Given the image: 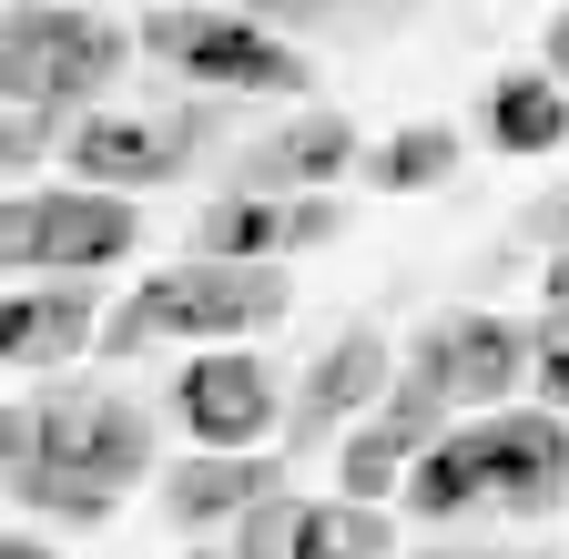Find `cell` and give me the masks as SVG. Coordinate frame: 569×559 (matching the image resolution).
Segmentation results:
<instances>
[{
    "label": "cell",
    "mask_w": 569,
    "mask_h": 559,
    "mask_svg": "<svg viewBox=\"0 0 569 559\" xmlns=\"http://www.w3.org/2000/svg\"><path fill=\"white\" fill-rule=\"evenodd\" d=\"M377 428H387V438H397V448L417 458V448H438V438H448V397L427 387L417 367H397V387L377 397Z\"/></svg>",
    "instance_id": "20"
},
{
    "label": "cell",
    "mask_w": 569,
    "mask_h": 559,
    "mask_svg": "<svg viewBox=\"0 0 569 559\" xmlns=\"http://www.w3.org/2000/svg\"><path fill=\"white\" fill-rule=\"evenodd\" d=\"M529 377H539V397L569 417V346H539V357H529Z\"/></svg>",
    "instance_id": "25"
},
{
    "label": "cell",
    "mask_w": 569,
    "mask_h": 559,
    "mask_svg": "<svg viewBox=\"0 0 569 559\" xmlns=\"http://www.w3.org/2000/svg\"><path fill=\"white\" fill-rule=\"evenodd\" d=\"M539 51H549L539 72H549V82H569V11H549V41H539Z\"/></svg>",
    "instance_id": "27"
},
{
    "label": "cell",
    "mask_w": 569,
    "mask_h": 559,
    "mask_svg": "<svg viewBox=\"0 0 569 559\" xmlns=\"http://www.w3.org/2000/svg\"><path fill=\"white\" fill-rule=\"evenodd\" d=\"M346 234V203L316 183V193H284V254H316V244H336Z\"/></svg>",
    "instance_id": "23"
},
{
    "label": "cell",
    "mask_w": 569,
    "mask_h": 559,
    "mask_svg": "<svg viewBox=\"0 0 569 559\" xmlns=\"http://www.w3.org/2000/svg\"><path fill=\"white\" fill-rule=\"evenodd\" d=\"M173 417L193 428V448H264L274 438V377L244 346H203L173 377Z\"/></svg>",
    "instance_id": "9"
},
{
    "label": "cell",
    "mask_w": 569,
    "mask_h": 559,
    "mask_svg": "<svg viewBox=\"0 0 569 559\" xmlns=\"http://www.w3.org/2000/svg\"><path fill=\"white\" fill-rule=\"evenodd\" d=\"M71 132V112H41V102H0V173H31L51 143Z\"/></svg>",
    "instance_id": "22"
},
{
    "label": "cell",
    "mask_w": 569,
    "mask_h": 559,
    "mask_svg": "<svg viewBox=\"0 0 569 559\" xmlns=\"http://www.w3.org/2000/svg\"><path fill=\"white\" fill-rule=\"evenodd\" d=\"M458 153H468V143H458L448 122H407V132H387L356 173H367L377 193H438V183L458 173Z\"/></svg>",
    "instance_id": "16"
},
{
    "label": "cell",
    "mask_w": 569,
    "mask_h": 559,
    "mask_svg": "<svg viewBox=\"0 0 569 559\" xmlns=\"http://www.w3.org/2000/svg\"><path fill=\"white\" fill-rule=\"evenodd\" d=\"M284 316V264L274 254H193V264H163L112 306L102 346L112 357H142L163 336H254Z\"/></svg>",
    "instance_id": "2"
},
{
    "label": "cell",
    "mask_w": 569,
    "mask_h": 559,
    "mask_svg": "<svg viewBox=\"0 0 569 559\" xmlns=\"http://www.w3.org/2000/svg\"><path fill=\"white\" fill-rule=\"evenodd\" d=\"M478 122H488L498 153H559L569 143V82H549V72H498Z\"/></svg>",
    "instance_id": "14"
},
{
    "label": "cell",
    "mask_w": 569,
    "mask_h": 559,
    "mask_svg": "<svg viewBox=\"0 0 569 559\" xmlns=\"http://www.w3.org/2000/svg\"><path fill=\"white\" fill-rule=\"evenodd\" d=\"M183 559H244V549H183Z\"/></svg>",
    "instance_id": "29"
},
{
    "label": "cell",
    "mask_w": 569,
    "mask_h": 559,
    "mask_svg": "<svg viewBox=\"0 0 569 559\" xmlns=\"http://www.w3.org/2000/svg\"><path fill=\"white\" fill-rule=\"evenodd\" d=\"M0 559H61L51 539H31V529H0Z\"/></svg>",
    "instance_id": "28"
},
{
    "label": "cell",
    "mask_w": 569,
    "mask_h": 559,
    "mask_svg": "<svg viewBox=\"0 0 569 559\" xmlns=\"http://www.w3.org/2000/svg\"><path fill=\"white\" fill-rule=\"evenodd\" d=\"M142 244V214L112 183H41L0 193V274H102Z\"/></svg>",
    "instance_id": "4"
},
{
    "label": "cell",
    "mask_w": 569,
    "mask_h": 559,
    "mask_svg": "<svg viewBox=\"0 0 569 559\" xmlns=\"http://www.w3.org/2000/svg\"><path fill=\"white\" fill-rule=\"evenodd\" d=\"M254 11L274 31H326V21H356V11H377V0H254Z\"/></svg>",
    "instance_id": "24"
},
{
    "label": "cell",
    "mask_w": 569,
    "mask_h": 559,
    "mask_svg": "<svg viewBox=\"0 0 569 559\" xmlns=\"http://www.w3.org/2000/svg\"><path fill=\"white\" fill-rule=\"evenodd\" d=\"M387 387H397V346L367 336V326H346L326 357H316V377L296 387V448H326L346 417H377Z\"/></svg>",
    "instance_id": "12"
},
{
    "label": "cell",
    "mask_w": 569,
    "mask_h": 559,
    "mask_svg": "<svg viewBox=\"0 0 569 559\" xmlns=\"http://www.w3.org/2000/svg\"><path fill=\"white\" fill-rule=\"evenodd\" d=\"M142 51L173 61L193 92H306V51L244 11H142Z\"/></svg>",
    "instance_id": "5"
},
{
    "label": "cell",
    "mask_w": 569,
    "mask_h": 559,
    "mask_svg": "<svg viewBox=\"0 0 569 559\" xmlns=\"http://www.w3.org/2000/svg\"><path fill=\"white\" fill-rule=\"evenodd\" d=\"M397 499H407L427 529H448V519L488 509V478H478V448H468V428H448L438 448H417V458H407V488H397Z\"/></svg>",
    "instance_id": "15"
},
{
    "label": "cell",
    "mask_w": 569,
    "mask_h": 559,
    "mask_svg": "<svg viewBox=\"0 0 569 559\" xmlns=\"http://www.w3.org/2000/svg\"><path fill=\"white\" fill-rule=\"evenodd\" d=\"M274 478H284V468H274L264 448H193V458H173V468L153 478V509H163L183 539H203V529L244 519Z\"/></svg>",
    "instance_id": "11"
},
{
    "label": "cell",
    "mask_w": 569,
    "mask_h": 559,
    "mask_svg": "<svg viewBox=\"0 0 569 559\" xmlns=\"http://www.w3.org/2000/svg\"><path fill=\"white\" fill-rule=\"evenodd\" d=\"M193 254H284V193H224V203H203V224H193Z\"/></svg>",
    "instance_id": "18"
},
{
    "label": "cell",
    "mask_w": 569,
    "mask_h": 559,
    "mask_svg": "<svg viewBox=\"0 0 569 559\" xmlns=\"http://www.w3.org/2000/svg\"><path fill=\"white\" fill-rule=\"evenodd\" d=\"M31 458V407H0V478Z\"/></svg>",
    "instance_id": "26"
},
{
    "label": "cell",
    "mask_w": 569,
    "mask_h": 559,
    "mask_svg": "<svg viewBox=\"0 0 569 559\" xmlns=\"http://www.w3.org/2000/svg\"><path fill=\"white\" fill-rule=\"evenodd\" d=\"M529 326H509V316H478V306H458V316H438V326H417V346H407V367L438 387L448 407H509L519 397V377H529Z\"/></svg>",
    "instance_id": "7"
},
{
    "label": "cell",
    "mask_w": 569,
    "mask_h": 559,
    "mask_svg": "<svg viewBox=\"0 0 569 559\" xmlns=\"http://www.w3.org/2000/svg\"><path fill=\"white\" fill-rule=\"evenodd\" d=\"M397 529L377 519V499H306L296 519V559H387Z\"/></svg>",
    "instance_id": "17"
},
{
    "label": "cell",
    "mask_w": 569,
    "mask_h": 559,
    "mask_svg": "<svg viewBox=\"0 0 569 559\" xmlns=\"http://www.w3.org/2000/svg\"><path fill=\"white\" fill-rule=\"evenodd\" d=\"M153 478V407L112 387H51L31 397V458L0 478V499H21L51 529H102L122 488Z\"/></svg>",
    "instance_id": "1"
},
{
    "label": "cell",
    "mask_w": 569,
    "mask_h": 559,
    "mask_svg": "<svg viewBox=\"0 0 569 559\" xmlns=\"http://www.w3.org/2000/svg\"><path fill=\"white\" fill-rule=\"evenodd\" d=\"M367 153H356V122L346 112H296V122H274L264 143L244 153V193H316V183H336V173H356Z\"/></svg>",
    "instance_id": "13"
},
{
    "label": "cell",
    "mask_w": 569,
    "mask_h": 559,
    "mask_svg": "<svg viewBox=\"0 0 569 559\" xmlns=\"http://www.w3.org/2000/svg\"><path fill=\"white\" fill-rule=\"evenodd\" d=\"M336 478H346V499H397L407 488V448L377 428V417H356V438L336 448Z\"/></svg>",
    "instance_id": "19"
},
{
    "label": "cell",
    "mask_w": 569,
    "mask_h": 559,
    "mask_svg": "<svg viewBox=\"0 0 569 559\" xmlns=\"http://www.w3.org/2000/svg\"><path fill=\"white\" fill-rule=\"evenodd\" d=\"M203 132H213V102H173V112H102L92 102L82 122L61 132V163L82 173V183L132 193V183H173Z\"/></svg>",
    "instance_id": "6"
},
{
    "label": "cell",
    "mask_w": 569,
    "mask_h": 559,
    "mask_svg": "<svg viewBox=\"0 0 569 559\" xmlns=\"http://www.w3.org/2000/svg\"><path fill=\"white\" fill-rule=\"evenodd\" d=\"M82 346H102V306H92V274H31V286L0 296V367L51 377L71 367Z\"/></svg>",
    "instance_id": "10"
},
{
    "label": "cell",
    "mask_w": 569,
    "mask_h": 559,
    "mask_svg": "<svg viewBox=\"0 0 569 559\" xmlns=\"http://www.w3.org/2000/svg\"><path fill=\"white\" fill-rule=\"evenodd\" d=\"M468 448H478V478H488V509L539 519V509H559V499H569V417H559V407L478 417Z\"/></svg>",
    "instance_id": "8"
},
{
    "label": "cell",
    "mask_w": 569,
    "mask_h": 559,
    "mask_svg": "<svg viewBox=\"0 0 569 559\" xmlns=\"http://www.w3.org/2000/svg\"><path fill=\"white\" fill-rule=\"evenodd\" d=\"M296 519H306V499H296L284 478H274L264 499L234 519V549H244V559H296Z\"/></svg>",
    "instance_id": "21"
},
{
    "label": "cell",
    "mask_w": 569,
    "mask_h": 559,
    "mask_svg": "<svg viewBox=\"0 0 569 559\" xmlns=\"http://www.w3.org/2000/svg\"><path fill=\"white\" fill-rule=\"evenodd\" d=\"M132 72V31L82 0H11L0 11V102H41L82 122Z\"/></svg>",
    "instance_id": "3"
}]
</instances>
